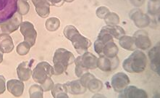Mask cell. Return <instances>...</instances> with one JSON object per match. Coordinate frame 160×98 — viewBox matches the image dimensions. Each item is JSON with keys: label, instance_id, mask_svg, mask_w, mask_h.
Here are the masks:
<instances>
[{"label": "cell", "instance_id": "cb8c5ba5", "mask_svg": "<svg viewBox=\"0 0 160 98\" xmlns=\"http://www.w3.org/2000/svg\"><path fill=\"white\" fill-rule=\"evenodd\" d=\"M46 28L49 31H55L60 26V20L58 18H48L45 23Z\"/></svg>", "mask_w": 160, "mask_h": 98}, {"label": "cell", "instance_id": "484cf974", "mask_svg": "<svg viewBox=\"0 0 160 98\" xmlns=\"http://www.w3.org/2000/svg\"><path fill=\"white\" fill-rule=\"evenodd\" d=\"M30 97L32 98H43L44 97V90L42 86L38 84H33L29 89Z\"/></svg>", "mask_w": 160, "mask_h": 98}, {"label": "cell", "instance_id": "e0dca14e", "mask_svg": "<svg viewBox=\"0 0 160 98\" xmlns=\"http://www.w3.org/2000/svg\"><path fill=\"white\" fill-rule=\"evenodd\" d=\"M151 60V68L159 75V45H157L148 52Z\"/></svg>", "mask_w": 160, "mask_h": 98}, {"label": "cell", "instance_id": "d4e9b609", "mask_svg": "<svg viewBox=\"0 0 160 98\" xmlns=\"http://www.w3.org/2000/svg\"><path fill=\"white\" fill-rule=\"evenodd\" d=\"M103 87V84L102 81H100L99 79H97L96 77L91 79L88 84L87 87L89 91H91V92L97 93L99 92L100 90H102Z\"/></svg>", "mask_w": 160, "mask_h": 98}, {"label": "cell", "instance_id": "8992f818", "mask_svg": "<svg viewBox=\"0 0 160 98\" xmlns=\"http://www.w3.org/2000/svg\"><path fill=\"white\" fill-rule=\"evenodd\" d=\"M18 0H0V23L10 19L17 13Z\"/></svg>", "mask_w": 160, "mask_h": 98}, {"label": "cell", "instance_id": "8d00e7d4", "mask_svg": "<svg viewBox=\"0 0 160 98\" xmlns=\"http://www.w3.org/2000/svg\"><path fill=\"white\" fill-rule=\"evenodd\" d=\"M3 51L0 48V63H1L2 61H3Z\"/></svg>", "mask_w": 160, "mask_h": 98}, {"label": "cell", "instance_id": "ac0fdd59", "mask_svg": "<svg viewBox=\"0 0 160 98\" xmlns=\"http://www.w3.org/2000/svg\"><path fill=\"white\" fill-rule=\"evenodd\" d=\"M68 92L72 95H81L86 92V88L82 85L80 80L68 81L65 84Z\"/></svg>", "mask_w": 160, "mask_h": 98}, {"label": "cell", "instance_id": "d6a6232c", "mask_svg": "<svg viewBox=\"0 0 160 98\" xmlns=\"http://www.w3.org/2000/svg\"><path fill=\"white\" fill-rule=\"evenodd\" d=\"M109 13V10L106 7H100L96 11V14H97V17L99 18H102V19H104V17L106 16L107 13Z\"/></svg>", "mask_w": 160, "mask_h": 98}, {"label": "cell", "instance_id": "4dcf8cb0", "mask_svg": "<svg viewBox=\"0 0 160 98\" xmlns=\"http://www.w3.org/2000/svg\"><path fill=\"white\" fill-rule=\"evenodd\" d=\"M94 76H93V74H90V73H86V74H84L83 76H81V79H80V81H81V83L82 84V85H83L84 87H87V85L89 83V81H90L91 79L94 78ZM87 89V88H86Z\"/></svg>", "mask_w": 160, "mask_h": 98}, {"label": "cell", "instance_id": "4316f807", "mask_svg": "<svg viewBox=\"0 0 160 98\" xmlns=\"http://www.w3.org/2000/svg\"><path fill=\"white\" fill-rule=\"evenodd\" d=\"M30 10V4L27 0H18L17 11L21 15L28 14Z\"/></svg>", "mask_w": 160, "mask_h": 98}, {"label": "cell", "instance_id": "f35d334b", "mask_svg": "<svg viewBox=\"0 0 160 98\" xmlns=\"http://www.w3.org/2000/svg\"><path fill=\"white\" fill-rule=\"evenodd\" d=\"M150 2H159V0H150Z\"/></svg>", "mask_w": 160, "mask_h": 98}, {"label": "cell", "instance_id": "ffe728a7", "mask_svg": "<svg viewBox=\"0 0 160 98\" xmlns=\"http://www.w3.org/2000/svg\"><path fill=\"white\" fill-rule=\"evenodd\" d=\"M118 47L114 42V41H112V42H109L105 44L104 48H103L102 54L109 58H114L118 55Z\"/></svg>", "mask_w": 160, "mask_h": 98}, {"label": "cell", "instance_id": "836d02e7", "mask_svg": "<svg viewBox=\"0 0 160 98\" xmlns=\"http://www.w3.org/2000/svg\"><path fill=\"white\" fill-rule=\"evenodd\" d=\"M6 90V81L5 78L0 75V95L3 94Z\"/></svg>", "mask_w": 160, "mask_h": 98}, {"label": "cell", "instance_id": "ba28073f", "mask_svg": "<svg viewBox=\"0 0 160 98\" xmlns=\"http://www.w3.org/2000/svg\"><path fill=\"white\" fill-rule=\"evenodd\" d=\"M20 28L25 42L28 43L31 47H33L35 44L37 38V32L34 28L33 24L29 21L22 22Z\"/></svg>", "mask_w": 160, "mask_h": 98}, {"label": "cell", "instance_id": "9c48e42d", "mask_svg": "<svg viewBox=\"0 0 160 98\" xmlns=\"http://www.w3.org/2000/svg\"><path fill=\"white\" fill-rule=\"evenodd\" d=\"M130 79L124 73H117L112 78L111 84L117 92H121L130 84Z\"/></svg>", "mask_w": 160, "mask_h": 98}, {"label": "cell", "instance_id": "6da1fadb", "mask_svg": "<svg viewBox=\"0 0 160 98\" xmlns=\"http://www.w3.org/2000/svg\"><path fill=\"white\" fill-rule=\"evenodd\" d=\"M63 34L65 37L72 42L75 49L80 54L85 53L91 47V41L82 36L75 26H67L64 28Z\"/></svg>", "mask_w": 160, "mask_h": 98}, {"label": "cell", "instance_id": "1f68e13d", "mask_svg": "<svg viewBox=\"0 0 160 98\" xmlns=\"http://www.w3.org/2000/svg\"><path fill=\"white\" fill-rule=\"evenodd\" d=\"M41 85H42V87L43 89V90H44V92H48V91H50L52 90V88L54 86V84L53 80H52L51 77H50V78L48 79L47 80H46L44 83L41 84Z\"/></svg>", "mask_w": 160, "mask_h": 98}, {"label": "cell", "instance_id": "7c38bea8", "mask_svg": "<svg viewBox=\"0 0 160 98\" xmlns=\"http://www.w3.org/2000/svg\"><path fill=\"white\" fill-rule=\"evenodd\" d=\"M133 38L135 39L136 48L141 49H147L152 47V42H151L148 34L143 30H139L134 34Z\"/></svg>", "mask_w": 160, "mask_h": 98}, {"label": "cell", "instance_id": "603a6c76", "mask_svg": "<svg viewBox=\"0 0 160 98\" xmlns=\"http://www.w3.org/2000/svg\"><path fill=\"white\" fill-rule=\"evenodd\" d=\"M52 95L54 98H68L65 84H55L52 88Z\"/></svg>", "mask_w": 160, "mask_h": 98}, {"label": "cell", "instance_id": "3957f363", "mask_svg": "<svg viewBox=\"0 0 160 98\" xmlns=\"http://www.w3.org/2000/svg\"><path fill=\"white\" fill-rule=\"evenodd\" d=\"M75 56L71 52L64 48H59L53 57L54 74L61 75L75 61Z\"/></svg>", "mask_w": 160, "mask_h": 98}, {"label": "cell", "instance_id": "52a82bcc", "mask_svg": "<svg viewBox=\"0 0 160 98\" xmlns=\"http://www.w3.org/2000/svg\"><path fill=\"white\" fill-rule=\"evenodd\" d=\"M22 22V15L16 13L10 19L0 23V34H11L18 30Z\"/></svg>", "mask_w": 160, "mask_h": 98}, {"label": "cell", "instance_id": "d6986e66", "mask_svg": "<svg viewBox=\"0 0 160 98\" xmlns=\"http://www.w3.org/2000/svg\"><path fill=\"white\" fill-rule=\"evenodd\" d=\"M0 48L4 53H10L14 49L13 40L8 34H0Z\"/></svg>", "mask_w": 160, "mask_h": 98}, {"label": "cell", "instance_id": "9a60e30c", "mask_svg": "<svg viewBox=\"0 0 160 98\" xmlns=\"http://www.w3.org/2000/svg\"><path fill=\"white\" fill-rule=\"evenodd\" d=\"M25 85L21 80L11 79L7 82V89L11 94L15 97H18L22 95L24 91Z\"/></svg>", "mask_w": 160, "mask_h": 98}, {"label": "cell", "instance_id": "5b68a950", "mask_svg": "<svg viewBox=\"0 0 160 98\" xmlns=\"http://www.w3.org/2000/svg\"><path fill=\"white\" fill-rule=\"evenodd\" d=\"M54 74V68L47 62L38 63L32 70V77L37 83L42 84Z\"/></svg>", "mask_w": 160, "mask_h": 98}, {"label": "cell", "instance_id": "74e56055", "mask_svg": "<svg viewBox=\"0 0 160 98\" xmlns=\"http://www.w3.org/2000/svg\"><path fill=\"white\" fill-rule=\"evenodd\" d=\"M74 0H64V2H72Z\"/></svg>", "mask_w": 160, "mask_h": 98}, {"label": "cell", "instance_id": "e575fe53", "mask_svg": "<svg viewBox=\"0 0 160 98\" xmlns=\"http://www.w3.org/2000/svg\"><path fill=\"white\" fill-rule=\"evenodd\" d=\"M50 5H53L56 7H60L63 4L64 0H48Z\"/></svg>", "mask_w": 160, "mask_h": 98}, {"label": "cell", "instance_id": "30bf717a", "mask_svg": "<svg viewBox=\"0 0 160 98\" xmlns=\"http://www.w3.org/2000/svg\"><path fill=\"white\" fill-rule=\"evenodd\" d=\"M130 17L139 28L147 27L150 24V18L139 9H134L130 13Z\"/></svg>", "mask_w": 160, "mask_h": 98}, {"label": "cell", "instance_id": "277c9868", "mask_svg": "<svg viewBox=\"0 0 160 98\" xmlns=\"http://www.w3.org/2000/svg\"><path fill=\"white\" fill-rule=\"evenodd\" d=\"M98 58L94 54L89 52H86L81 56L75 59V73L78 77H81L84 74L88 72L89 69H95L97 68Z\"/></svg>", "mask_w": 160, "mask_h": 98}, {"label": "cell", "instance_id": "8fae6325", "mask_svg": "<svg viewBox=\"0 0 160 98\" xmlns=\"http://www.w3.org/2000/svg\"><path fill=\"white\" fill-rule=\"evenodd\" d=\"M119 60L118 57L114 58H109L104 55H100L97 60V68L104 72L111 71L118 67Z\"/></svg>", "mask_w": 160, "mask_h": 98}, {"label": "cell", "instance_id": "d590c367", "mask_svg": "<svg viewBox=\"0 0 160 98\" xmlns=\"http://www.w3.org/2000/svg\"><path fill=\"white\" fill-rule=\"evenodd\" d=\"M130 1H131V3L133 4L135 7L138 8V7H141L142 5L145 0H130Z\"/></svg>", "mask_w": 160, "mask_h": 98}, {"label": "cell", "instance_id": "7402d4cb", "mask_svg": "<svg viewBox=\"0 0 160 98\" xmlns=\"http://www.w3.org/2000/svg\"><path fill=\"white\" fill-rule=\"evenodd\" d=\"M102 28L104 29L109 34H111L112 37L117 39H119L125 34L124 28H122L121 26H118V25H114V26L107 25L106 26H104Z\"/></svg>", "mask_w": 160, "mask_h": 98}, {"label": "cell", "instance_id": "7a4b0ae2", "mask_svg": "<svg viewBox=\"0 0 160 98\" xmlns=\"http://www.w3.org/2000/svg\"><path fill=\"white\" fill-rule=\"evenodd\" d=\"M146 64L147 58L146 54L140 50H135L128 58L124 60L122 67L127 72L138 74L146 69Z\"/></svg>", "mask_w": 160, "mask_h": 98}, {"label": "cell", "instance_id": "f1b7e54d", "mask_svg": "<svg viewBox=\"0 0 160 98\" xmlns=\"http://www.w3.org/2000/svg\"><path fill=\"white\" fill-rule=\"evenodd\" d=\"M31 46L26 42L20 43L17 47V52L20 55H26L31 49Z\"/></svg>", "mask_w": 160, "mask_h": 98}, {"label": "cell", "instance_id": "4fadbf2b", "mask_svg": "<svg viewBox=\"0 0 160 98\" xmlns=\"http://www.w3.org/2000/svg\"><path fill=\"white\" fill-rule=\"evenodd\" d=\"M120 95V97L124 98H147L148 95L146 91L134 86H126Z\"/></svg>", "mask_w": 160, "mask_h": 98}, {"label": "cell", "instance_id": "83f0119b", "mask_svg": "<svg viewBox=\"0 0 160 98\" xmlns=\"http://www.w3.org/2000/svg\"><path fill=\"white\" fill-rule=\"evenodd\" d=\"M104 19L107 25L114 26V25L119 24V23H120V17L115 13L109 12V13H107Z\"/></svg>", "mask_w": 160, "mask_h": 98}, {"label": "cell", "instance_id": "2e32d148", "mask_svg": "<svg viewBox=\"0 0 160 98\" xmlns=\"http://www.w3.org/2000/svg\"><path fill=\"white\" fill-rule=\"evenodd\" d=\"M36 11L40 17L47 18L50 13V4L48 0H32Z\"/></svg>", "mask_w": 160, "mask_h": 98}, {"label": "cell", "instance_id": "44dd1931", "mask_svg": "<svg viewBox=\"0 0 160 98\" xmlns=\"http://www.w3.org/2000/svg\"><path fill=\"white\" fill-rule=\"evenodd\" d=\"M119 43L123 49L128 50V51H134L136 49L133 36H122V37L119 39Z\"/></svg>", "mask_w": 160, "mask_h": 98}, {"label": "cell", "instance_id": "f546056e", "mask_svg": "<svg viewBox=\"0 0 160 98\" xmlns=\"http://www.w3.org/2000/svg\"><path fill=\"white\" fill-rule=\"evenodd\" d=\"M148 13L152 15H157L159 13V2H149L148 3Z\"/></svg>", "mask_w": 160, "mask_h": 98}, {"label": "cell", "instance_id": "5bb4252c", "mask_svg": "<svg viewBox=\"0 0 160 98\" xmlns=\"http://www.w3.org/2000/svg\"><path fill=\"white\" fill-rule=\"evenodd\" d=\"M33 62V60H32L31 62L26 61V62H22L18 65L17 68V74L20 80L26 81L31 79L32 76L31 64Z\"/></svg>", "mask_w": 160, "mask_h": 98}]
</instances>
